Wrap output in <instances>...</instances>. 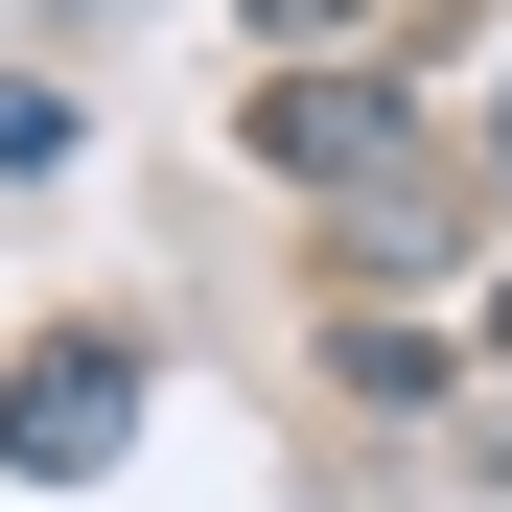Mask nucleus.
Instances as JSON below:
<instances>
[{
	"label": "nucleus",
	"instance_id": "f257e3e1",
	"mask_svg": "<svg viewBox=\"0 0 512 512\" xmlns=\"http://www.w3.org/2000/svg\"><path fill=\"white\" fill-rule=\"evenodd\" d=\"M117 443H140V373L117 350H47L24 396H0V466H117Z\"/></svg>",
	"mask_w": 512,
	"mask_h": 512
},
{
	"label": "nucleus",
	"instance_id": "f03ea898",
	"mask_svg": "<svg viewBox=\"0 0 512 512\" xmlns=\"http://www.w3.org/2000/svg\"><path fill=\"white\" fill-rule=\"evenodd\" d=\"M256 24H350V0H256Z\"/></svg>",
	"mask_w": 512,
	"mask_h": 512
}]
</instances>
